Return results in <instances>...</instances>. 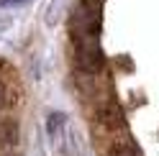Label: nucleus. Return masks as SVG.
I'll return each instance as SVG.
<instances>
[{"label": "nucleus", "mask_w": 159, "mask_h": 156, "mask_svg": "<svg viewBox=\"0 0 159 156\" xmlns=\"http://www.w3.org/2000/svg\"><path fill=\"white\" fill-rule=\"evenodd\" d=\"M0 100H3V95H0Z\"/></svg>", "instance_id": "nucleus-1"}]
</instances>
